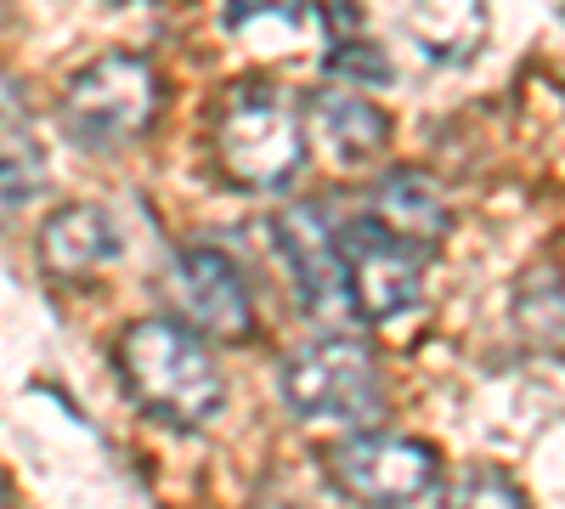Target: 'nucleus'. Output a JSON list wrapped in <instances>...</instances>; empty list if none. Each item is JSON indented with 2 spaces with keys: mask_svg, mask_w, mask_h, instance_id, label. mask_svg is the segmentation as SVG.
I'll return each instance as SVG.
<instances>
[{
  "mask_svg": "<svg viewBox=\"0 0 565 509\" xmlns=\"http://www.w3.org/2000/svg\"><path fill=\"white\" fill-rule=\"evenodd\" d=\"M119 374H125V391L153 420L181 425V431L210 425L226 402L215 357L186 322H130L119 335Z\"/></svg>",
  "mask_w": 565,
  "mask_h": 509,
  "instance_id": "f257e3e1",
  "label": "nucleus"
},
{
  "mask_svg": "<svg viewBox=\"0 0 565 509\" xmlns=\"http://www.w3.org/2000/svg\"><path fill=\"white\" fill-rule=\"evenodd\" d=\"M300 159H306L300 108L266 79L232 85L215 119V165L226 170V181H238L244 193H266L282 188L300 170Z\"/></svg>",
  "mask_w": 565,
  "mask_h": 509,
  "instance_id": "f03ea898",
  "label": "nucleus"
},
{
  "mask_svg": "<svg viewBox=\"0 0 565 509\" xmlns=\"http://www.w3.org/2000/svg\"><path fill=\"white\" fill-rule=\"evenodd\" d=\"M282 396L311 425H362V420H380V407H385L380 362L345 329H328L322 340H311L289 357Z\"/></svg>",
  "mask_w": 565,
  "mask_h": 509,
  "instance_id": "7ed1b4c3",
  "label": "nucleus"
},
{
  "mask_svg": "<svg viewBox=\"0 0 565 509\" xmlns=\"http://www.w3.org/2000/svg\"><path fill=\"white\" fill-rule=\"evenodd\" d=\"M159 114V74L136 52H108L74 74L63 97V125L85 148H125Z\"/></svg>",
  "mask_w": 565,
  "mask_h": 509,
  "instance_id": "20e7f679",
  "label": "nucleus"
},
{
  "mask_svg": "<svg viewBox=\"0 0 565 509\" xmlns=\"http://www.w3.org/2000/svg\"><path fill=\"white\" fill-rule=\"evenodd\" d=\"M340 261H345L351 306L367 322H402L407 311H418V300H424V250L385 233L373 215L351 221L340 233Z\"/></svg>",
  "mask_w": 565,
  "mask_h": 509,
  "instance_id": "39448f33",
  "label": "nucleus"
},
{
  "mask_svg": "<svg viewBox=\"0 0 565 509\" xmlns=\"http://www.w3.org/2000/svg\"><path fill=\"white\" fill-rule=\"evenodd\" d=\"M340 492L362 503H418L436 498L441 487V458L430 442H407V436H351L328 458Z\"/></svg>",
  "mask_w": 565,
  "mask_h": 509,
  "instance_id": "423d86ee",
  "label": "nucleus"
},
{
  "mask_svg": "<svg viewBox=\"0 0 565 509\" xmlns=\"http://www.w3.org/2000/svg\"><path fill=\"white\" fill-rule=\"evenodd\" d=\"M170 295H175V306L186 317V329H199L210 340L244 346L255 335L249 284L221 250H181L175 266H170Z\"/></svg>",
  "mask_w": 565,
  "mask_h": 509,
  "instance_id": "0eeeda50",
  "label": "nucleus"
},
{
  "mask_svg": "<svg viewBox=\"0 0 565 509\" xmlns=\"http://www.w3.org/2000/svg\"><path fill=\"white\" fill-rule=\"evenodd\" d=\"M277 250L295 272V295L306 306V317H317L322 329H345L351 306V284H345V261H340V238H328V226L317 210H282L277 215Z\"/></svg>",
  "mask_w": 565,
  "mask_h": 509,
  "instance_id": "6e6552de",
  "label": "nucleus"
},
{
  "mask_svg": "<svg viewBox=\"0 0 565 509\" xmlns=\"http://www.w3.org/2000/svg\"><path fill=\"white\" fill-rule=\"evenodd\" d=\"M114 250H119L114 221L90 204H63L40 226V266L52 272L57 284H85L90 272H103L114 261Z\"/></svg>",
  "mask_w": 565,
  "mask_h": 509,
  "instance_id": "1a4fd4ad",
  "label": "nucleus"
},
{
  "mask_svg": "<svg viewBox=\"0 0 565 509\" xmlns=\"http://www.w3.org/2000/svg\"><path fill=\"white\" fill-rule=\"evenodd\" d=\"M367 215L380 221L385 233H396V238H407L413 250H424V255H430V250L452 233V210H447L441 188H436L430 176H418V170H391L380 188H373Z\"/></svg>",
  "mask_w": 565,
  "mask_h": 509,
  "instance_id": "9d476101",
  "label": "nucleus"
},
{
  "mask_svg": "<svg viewBox=\"0 0 565 509\" xmlns=\"http://www.w3.org/2000/svg\"><path fill=\"white\" fill-rule=\"evenodd\" d=\"M311 136L334 165H362L391 142L385 108L362 91H317L311 97Z\"/></svg>",
  "mask_w": 565,
  "mask_h": 509,
  "instance_id": "9b49d317",
  "label": "nucleus"
},
{
  "mask_svg": "<svg viewBox=\"0 0 565 509\" xmlns=\"http://www.w3.org/2000/svg\"><path fill=\"white\" fill-rule=\"evenodd\" d=\"M45 188V153L29 130V108L12 79H0V204H29Z\"/></svg>",
  "mask_w": 565,
  "mask_h": 509,
  "instance_id": "f8f14e48",
  "label": "nucleus"
},
{
  "mask_svg": "<svg viewBox=\"0 0 565 509\" xmlns=\"http://www.w3.org/2000/svg\"><path fill=\"white\" fill-rule=\"evenodd\" d=\"M226 23L238 34H271V40H289L295 29L322 34V12L311 7V0H232Z\"/></svg>",
  "mask_w": 565,
  "mask_h": 509,
  "instance_id": "ddd939ff",
  "label": "nucleus"
},
{
  "mask_svg": "<svg viewBox=\"0 0 565 509\" xmlns=\"http://www.w3.org/2000/svg\"><path fill=\"white\" fill-rule=\"evenodd\" d=\"M328 68H334V74H351V79H385L391 68L380 63V57H373V45H340V52L334 57H328Z\"/></svg>",
  "mask_w": 565,
  "mask_h": 509,
  "instance_id": "4468645a",
  "label": "nucleus"
},
{
  "mask_svg": "<svg viewBox=\"0 0 565 509\" xmlns=\"http://www.w3.org/2000/svg\"><path fill=\"white\" fill-rule=\"evenodd\" d=\"M458 498H463V503H521V487L503 481V476H492V470H481L469 487H458Z\"/></svg>",
  "mask_w": 565,
  "mask_h": 509,
  "instance_id": "2eb2a0df",
  "label": "nucleus"
},
{
  "mask_svg": "<svg viewBox=\"0 0 565 509\" xmlns=\"http://www.w3.org/2000/svg\"><path fill=\"white\" fill-rule=\"evenodd\" d=\"M0 503H7V481H0Z\"/></svg>",
  "mask_w": 565,
  "mask_h": 509,
  "instance_id": "dca6fc26",
  "label": "nucleus"
}]
</instances>
